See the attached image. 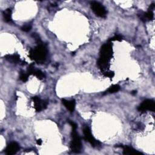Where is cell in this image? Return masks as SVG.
Listing matches in <instances>:
<instances>
[{
    "label": "cell",
    "mask_w": 155,
    "mask_h": 155,
    "mask_svg": "<svg viewBox=\"0 0 155 155\" xmlns=\"http://www.w3.org/2000/svg\"><path fill=\"white\" fill-rule=\"evenodd\" d=\"M113 49L110 42L104 44L101 48V56L97 61V65L101 71L108 70L110 67V61L112 57Z\"/></svg>",
    "instance_id": "obj_1"
},
{
    "label": "cell",
    "mask_w": 155,
    "mask_h": 155,
    "mask_svg": "<svg viewBox=\"0 0 155 155\" xmlns=\"http://www.w3.org/2000/svg\"><path fill=\"white\" fill-rule=\"evenodd\" d=\"M47 48L45 45L41 42L34 48L29 51V57L38 64H43L46 60Z\"/></svg>",
    "instance_id": "obj_2"
},
{
    "label": "cell",
    "mask_w": 155,
    "mask_h": 155,
    "mask_svg": "<svg viewBox=\"0 0 155 155\" xmlns=\"http://www.w3.org/2000/svg\"><path fill=\"white\" fill-rule=\"evenodd\" d=\"M71 137L72 139L70 142L71 150L74 153L80 152L82 148V143L81 137L76 131V129H72Z\"/></svg>",
    "instance_id": "obj_3"
},
{
    "label": "cell",
    "mask_w": 155,
    "mask_h": 155,
    "mask_svg": "<svg viewBox=\"0 0 155 155\" xmlns=\"http://www.w3.org/2000/svg\"><path fill=\"white\" fill-rule=\"evenodd\" d=\"M91 8L93 12L101 18H105L107 15V10L99 2L93 1L91 2Z\"/></svg>",
    "instance_id": "obj_4"
},
{
    "label": "cell",
    "mask_w": 155,
    "mask_h": 155,
    "mask_svg": "<svg viewBox=\"0 0 155 155\" xmlns=\"http://www.w3.org/2000/svg\"><path fill=\"white\" fill-rule=\"evenodd\" d=\"M155 109V103L151 99H146L143 101L138 107L137 110L140 112H145L147 111H154Z\"/></svg>",
    "instance_id": "obj_5"
},
{
    "label": "cell",
    "mask_w": 155,
    "mask_h": 155,
    "mask_svg": "<svg viewBox=\"0 0 155 155\" xmlns=\"http://www.w3.org/2000/svg\"><path fill=\"white\" fill-rule=\"evenodd\" d=\"M35 110L37 112H40L41 111L45 109L48 105V102L46 101H43L38 96H33L31 97Z\"/></svg>",
    "instance_id": "obj_6"
},
{
    "label": "cell",
    "mask_w": 155,
    "mask_h": 155,
    "mask_svg": "<svg viewBox=\"0 0 155 155\" xmlns=\"http://www.w3.org/2000/svg\"><path fill=\"white\" fill-rule=\"evenodd\" d=\"M83 133L84 134L85 139L88 141L93 147L98 145L100 143L99 141L96 140L91 133V131L88 126H85L83 128Z\"/></svg>",
    "instance_id": "obj_7"
},
{
    "label": "cell",
    "mask_w": 155,
    "mask_h": 155,
    "mask_svg": "<svg viewBox=\"0 0 155 155\" xmlns=\"http://www.w3.org/2000/svg\"><path fill=\"white\" fill-rule=\"evenodd\" d=\"M20 149L19 144L16 142H12L8 144L5 149V153L7 155L16 154Z\"/></svg>",
    "instance_id": "obj_8"
},
{
    "label": "cell",
    "mask_w": 155,
    "mask_h": 155,
    "mask_svg": "<svg viewBox=\"0 0 155 155\" xmlns=\"http://www.w3.org/2000/svg\"><path fill=\"white\" fill-rule=\"evenodd\" d=\"M62 104L64 105V106L66 107V108L70 111V112H73L75 108V105L76 102L74 99L72 100H66L65 99H62Z\"/></svg>",
    "instance_id": "obj_9"
},
{
    "label": "cell",
    "mask_w": 155,
    "mask_h": 155,
    "mask_svg": "<svg viewBox=\"0 0 155 155\" xmlns=\"http://www.w3.org/2000/svg\"><path fill=\"white\" fill-rule=\"evenodd\" d=\"M153 17H154L153 10H150L149 8L147 12L143 13L140 15V19L143 22H146L147 21H151L153 20Z\"/></svg>",
    "instance_id": "obj_10"
},
{
    "label": "cell",
    "mask_w": 155,
    "mask_h": 155,
    "mask_svg": "<svg viewBox=\"0 0 155 155\" xmlns=\"http://www.w3.org/2000/svg\"><path fill=\"white\" fill-rule=\"evenodd\" d=\"M123 148V154H131V155H139L141 154L142 153L139 152L138 151H137L136 150L134 149L133 147H129V146H124L122 147Z\"/></svg>",
    "instance_id": "obj_11"
},
{
    "label": "cell",
    "mask_w": 155,
    "mask_h": 155,
    "mask_svg": "<svg viewBox=\"0 0 155 155\" xmlns=\"http://www.w3.org/2000/svg\"><path fill=\"white\" fill-rule=\"evenodd\" d=\"M5 59L6 60H7L9 62H13V63H15V64H17V63H19L21 61V59H20V57L18 54H7V55H5L4 56Z\"/></svg>",
    "instance_id": "obj_12"
},
{
    "label": "cell",
    "mask_w": 155,
    "mask_h": 155,
    "mask_svg": "<svg viewBox=\"0 0 155 155\" xmlns=\"http://www.w3.org/2000/svg\"><path fill=\"white\" fill-rule=\"evenodd\" d=\"M3 18L5 22H12V10L10 8H7L3 12Z\"/></svg>",
    "instance_id": "obj_13"
},
{
    "label": "cell",
    "mask_w": 155,
    "mask_h": 155,
    "mask_svg": "<svg viewBox=\"0 0 155 155\" xmlns=\"http://www.w3.org/2000/svg\"><path fill=\"white\" fill-rule=\"evenodd\" d=\"M32 74L34 75V76H35L38 79H41V80L42 79H44V78H45V74H44V73L42 71H41L40 70L36 69V68H35V70H34V71H33Z\"/></svg>",
    "instance_id": "obj_14"
},
{
    "label": "cell",
    "mask_w": 155,
    "mask_h": 155,
    "mask_svg": "<svg viewBox=\"0 0 155 155\" xmlns=\"http://www.w3.org/2000/svg\"><path fill=\"white\" fill-rule=\"evenodd\" d=\"M120 90V86L117 84H115V85H113L111 87H110L108 90H107L106 93H116L117 91H118Z\"/></svg>",
    "instance_id": "obj_15"
},
{
    "label": "cell",
    "mask_w": 155,
    "mask_h": 155,
    "mask_svg": "<svg viewBox=\"0 0 155 155\" xmlns=\"http://www.w3.org/2000/svg\"><path fill=\"white\" fill-rule=\"evenodd\" d=\"M28 74L27 73H25L23 71H21L20 72V76H19V79L21 81L25 82L27 81L28 78Z\"/></svg>",
    "instance_id": "obj_16"
},
{
    "label": "cell",
    "mask_w": 155,
    "mask_h": 155,
    "mask_svg": "<svg viewBox=\"0 0 155 155\" xmlns=\"http://www.w3.org/2000/svg\"><path fill=\"white\" fill-rule=\"evenodd\" d=\"M122 39V38L120 35H114L113 37H112L111 38H110L109 40H108V42H111V41H121Z\"/></svg>",
    "instance_id": "obj_17"
},
{
    "label": "cell",
    "mask_w": 155,
    "mask_h": 155,
    "mask_svg": "<svg viewBox=\"0 0 155 155\" xmlns=\"http://www.w3.org/2000/svg\"><path fill=\"white\" fill-rule=\"evenodd\" d=\"M31 28V25L30 24H25L21 27V30L24 31H25V32H28V31H30Z\"/></svg>",
    "instance_id": "obj_18"
},
{
    "label": "cell",
    "mask_w": 155,
    "mask_h": 155,
    "mask_svg": "<svg viewBox=\"0 0 155 155\" xmlns=\"http://www.w3.org/2000/svg\"><path fill=\"white\" fill-rule=\"evenodd\" d=\"M102 73L104 74V75L106 77H108V78H112L114 74V72L113 71H109V70H107V71H103Z\"/></svg>",
    "instance_id": "obj_19"
},
{
    "label": "cell",
    "mask_w": 155,
    "mask_h": 155,
    "mask_svg": "<svg viewBox=\"0 0 155 155\" xmlns=\"http://www.w3.org/2000/svg\"><path fill=\"white\" fill-rule=\"evenodd\" d=\"M68 123L71 125L72 129H76L77 128V124L76 123H74V122H73L71 120H68Z\"/></svg>",
    "instance_id": "obj_20"
},
{
    "label": "cell",
    "mask_w": 155,
    "mask_h": 155,
    "mask_svg": "<svg viewBox=\"0 0 155 155\" xmlns=\"http://www.w3.org/2000/svg\"><path fill=\"white\" fill-rule=\"evenodd\" d=\"M36 143H37L38 145H41L42 144V140H41V139H38V140H36Z\"/></svg>",
    "instance_id": "obj_21"
},
{
    "label": "cell",
    "mask_w": 155,
    "mask_h": 155,
    "mask_svg": "<svg viewBox=\"0 0 155 155\" xmlns=\"http://www.w3.org/2000/svg\"><path fill=\"white\" fill-rule=\"evenodd\" d=\"M136 92H137L136 91H133L131 92V94H136Z\"/></svg>",
    "instance_id": "obj_22"
}]
</instances>
